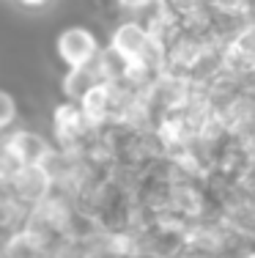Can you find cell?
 I'll use <instances>...</instances> for the list:
<instances>
[{
  "mask_svg": "<svg viewBox=\"0 0 255 258\" xmlns=\"http://www.w3.org/2000/svg\"><path fill=\"white\" fill-rule=\"evenodd\" d=\"M102 50H105V41L99 39V33L82 22L60 28L55 33V41H52L55 60L63 69H80V66L94 63Z\"/></svg>",
  "mask_w": 255,
  "mask_h": 258,
  "instance_id": "6da1fadb",
  "label": "cell"
},
{
  "mask_svg": "<svg viewBox=\"0 0 255 258\" xmlns=\"http://www.w3.org/2000/svg\"><path fill=\"white\" fill-rule=\"evenodd\" d=\"M0 143L17 157L20 165H41L47 157H50V151L55 149L50 132L28 126V124H20V126L11 129V132L0 135Z\"/></svg>",
  "mask_w": 255,
  "mask_h": 258,
  "instance_id": "7a4b0ae2",
  "label": "cell"
},
{
  "mask_svg": "<svg viewBox=\"0 0 255 258\" xmlns=\"http://www.w3.org/2000/svg\"><path fill=\"white\" fill-rule=\"evenodd\" d=\"M154 41L156 39L148 33V28L140 20H135V17H121V20H115L110 25V33H107L105 44L118 55H124L129 63H135V60L145 58V52L151 50Z\"/></svg>",
  "mask_w": 255,
  "mask_h": 258,
  "instance_id": "3957f363",
  "label": "cell"
},
{
  "mask_svg": "<svg viewBox=\"0 0 255 258\" xmlns=\"http://www.w3.org/2000/svg\"><path fill=\"white\" fill-rule=\"evenodd\" d=\"M52 189H55V184H52L50 173H47L41 165H25V168H20L9 184V192L14 195L20 204H25L28 209H33L44 198H50Z\"/></svg>",
  "mask_w": 255,
  "mask_h": 258,
  "instance_id": "277c9868",
  "label": "cell"
},
{
  "mask_svg": "<svg viewBox=\"0 0 255 258\" xmlns=\"http://www.w3.org/2000/svg\"><path fill=\"white\" fill-rule=\"evenodd\" d=\"M222 63L230 72H236L239 77L255 75V20L241 25L230 36V41L225 44V52H222Z\"/></svg>",
  "mask_w": 255,
  "mask_h": 258,
  "instance_id": "5b68a950",
  "label": "cell"
},
{
  "mask_svg": "<svg viewBox=\"0 0 255 258\" xmlns=\"http://www.w3.org/2000/svg\"><path fill=\"white\" fill-rule=\"evenodd\" d=\"M96 83H105L102 80V72H99V63H88V66H80V69H63V77H60V96L63 99H80L85 91Z\"/></svg>",
  "mask_w": 255,
  "mask_h": 258,
  "instance_id": "8992f818",
  "label": "cell"
},
{
  "mask_svg": "<svg viewBox=\"0 0 255 258\" xmlns=\"http://www.w3.org/2000/svg\"><path fill=\"white\" fill-rule=\"evenodd\" d=\"M22 124V102L9 85H0V135Z\"/></svg>",
  "mask_w": 255,
  "mask_h": 258,
  "instance_id": "52a82bcc",
  "label": "cell"
},
{
  "mask_svg": "<svg viewBox=\"0 0 255 258\" xmlns=\"http://www.w3.org/2000/svg\"><path fill=\"white\" fill-rule=\"evenodd\" d=\"M156 3H159V0H113L118 17H135V20H140L145 11Z\"/></svg>",
  "mask_w": 255,
  "mask_h": 258,
  "instance_id": "ba28073f",
  "label": "cell"
},
{
  "mask_svg": "<svg viewBox=\"0 0 255 258\" xmlns=\"http://www.w3.org/2000/svg\"><path fill=\"white\" fill-rule=\"evenodd\" d=\"M233 258H255V239H250V242L241 244V247L233 253Z\"/></svg>",
  "mask_w": 255,
  "mask_h": 258,
  "instance_id": "9c48e42d",
  "label": "cell"
},
{
  "mask_svg": "<svg viewBox=\"0 0 255 258\" xmlns=\"http://www.w3.org/2000/svg\"><path fill=\"white\" fill-rule=\"evenodd\" d=\"M250 184H252V189H255V170H252V176H250Z\"/></svg>",
  "mask_w": 255,
  "mask_h": 258,
  "instance_id": "30bf717a",
  "label": "cell"
}]
</instances>
